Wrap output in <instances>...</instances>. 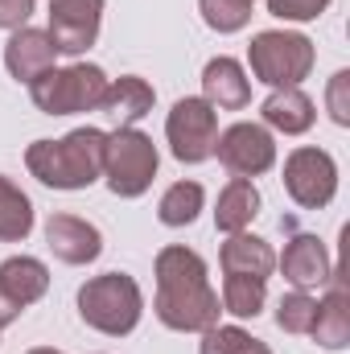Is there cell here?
<instances>
[{
    "label": "cell",
    "instance_id": "1",
    "mask_svg": "<svg viewBox=\"0 0 350 354\" xmlns=\"http://www.w3.org/2000/svg\"><path fill=\"white\" fill-rule=\"evenodd\" d=\"M153 276H157V301L153 313L165 330L177 334H202L210 326H219V292L210 288L206 276V260L185 248V243H169L157 252L153 260Z\"/></svg>",
    "mask_w": 350,
    "mask_h": 354
},
{
    "label": "cell",
    "instance_id": "2",
    "mask_svg": "<svg viewBox=\"0 0 350 354\" xmlns=\"http://www.w3.org/2000/svg\"><path fill=\"white\" fill-rule=\"evenodd\" d=\"M103 149L107 132L87 124L58 140H33L25 149V165L50 189H87L103 177Z\"/></svg>",
    "mask_w": 350,
    "mask_h": 354
},
{
    "label": "cell",
    "instance_id": "3",
    "mask_svg": "<svg viewBox=\"0 0 350 354\" xmlns=\"http://www.w3.org/2000/svg\"><path fill=\"white\" fill-rule=\"evenodd\" d=\"M79 317L95 334L107 338H124L140 326L145 317V292L128 272H103L91 276L79 288Z\"/></svg>",
    "mask_w": 350,
    "mask_h": 354
},
{
    "label": "cell",
    "instance_id": "4",
    "mask_svg": "<svg viewBox=\"0 0 350 354\" xmlns=\"http://www.w3.org/2000/svg\"><path fill=\"white\" fill-rule=\"evenodd\" d=\"M317 62V50L305 33L297 29H260L248 46V66L252 79L264 87H301V79H309Z\"/></svg>",
    "mask_w": 350,
    "mask_h": 354
},
{
    "label": "cell",
    "instance_id": "5",
    "mask_svg": "<svg viewBox=\"0 0 350 354\" xmlns=\"http://www.w3.org/2000/svg\"><path fill=\"white\" fill-rule=\"evenodd\" d=\"M107 71L95 62H75V66H54L42 79L29 83V99L42 115H79V111H99L107 95Z\"/></svg>",
    "mask_w": 350,
    "mask_h": 354
},
{
    "label": "cell",
    "instance_id": "6",
    "mask_svg": "<svg viewBox=\"0 0 350 354\" xmlns=\"http://www.w3.org/2000/svg\"><path fill=\"white\" fill-rule=\"evenodd\" d=\"M157 169H161V153H157V145L140 128H116V132H107L103 177H107V189L116 198H140L153 185Z\"/></svg>",
    "mask_w": 350,
    "mask_h": 354
},
{
    "label": "cell",
    "instance_id": "7",
    "mask_svg": "<svg viewBox=\"0 0 350 354\" xmlns=\"http://www.w3.org/2000/svg\"><path fill=\"white\" fill-rule=\"evenodd\" d=\"M165 140L181 165H202L214 157V140H219V111L202 99V95H185L177 99L174 111L165 115Z\"/></svg>",
    "mask_w": 350,
    "mask_h": 354
},
{
    "label": "cell",
    "instance_id": "8",
    "mask_svg": "<svg viewBox=\"0 0 350 354\" xmlns=\"http://www.w3.org/2000/svg\"><path fill=\"white\" fill-rule=\"evenodd\" d=\"M284 194L301 210H322L338 194V161L326 149L301 145L284 157Z\"/></svg>",
    "mask_w": 350,
    "mask_h": 354
},
{
    "label": "cell",
    "instance_id": "9",
    "mask_svg": "<svg viewBox=\"0 0 350 354\" xmlns=\"http://www.w3.org/2000/svg\"><path fill=\"white\" fill-rule=\"evenodd\" d=\"M214 153H219V165L231 177H260L276 165L272 128L252 124V120H239V124L223 128L219 140H214Z\"/></svg>",
    "mask_w": 350,
    "mask_h": 354
},
{
    "label": "cell",
    "instance_id": "10",
    "mask_svg": "<svg viewBox=\"0 0 350 354\" xmlns=\"http://www.w3.org/2000/svg\"><path fill=\"white\" fill-rule=\"evenodd\" d=\"M103 25V0H50V41L58 54H87L99 41Z\"/></svg>",
    "mask_w": 350,
    "mask_h": 354
},
{
    "label": "cell",
    "instance_id": "11",
    "mask_svg": "<svg viewBox=\"0 0 350 354\" xmlns=\"http://www.w3.org/2000/svg\"><path fill=\"white\" fill-rule=\"evenodd\" d=\"M46 248L54 252V260H62V264H71V268H83L103 256V235H99L95 223L62 210V214L46 218Z\"/></svg>",
    "mask_w": 350,
    "mask_h": 354
},
{
    "label": "cell",
    "instance_id": "12",
    "mask_svg": "<svg viewBox=\"0 0 350 354\" xmlns=\"http://www.w3.org/2000/svg\"><path fill=\"white\" fill-rule=\"evenodd\" d=\"M276 268H280L284 280H288L293 288H301V292L322 288V284H330V276H334V260H330L326 243H322L317 235H309V231H297V235L284 243V256H276Z\"/></svg>",
    "mask_w": 350,
    "mask_h": 354
},
{
    "label": "cell",
    "instance_id": "13",
    "mask_svg": "<svg viewBox=\"0 0 350 354\" xmlns=\"http://www.w3.org/2000/svg\"><path fill=\"white\" fill-rule=\"evenodd\" d=\"M54 58H58V50H54V41H50V33L46 29H29V25H21V29H12V37L4 41V71L17 79V83H33V79H42L46 71H54Z\"/></svg>",
    "mask_w": 350,
    "mask_h": 354
},
{
    "label": "cell",
    "instance_id": "14",
    "mask_svg": "<svg viewBox=\"0 0 350 354\" xmlns=\"http://www.w3.org/2000/svg\"><path fill=\"white\" fill-rule=\"evenodd\" d=\"M202 99L214 111H243L252 103V79L235 58H210L202 71Z\"/></svg>",
    "mask_w": 350,
    "mask_h": 354
},
{
    "label": "cell",
    "instance_id": "15",
    "mask_svg": "<svg viewBox=\"0 0 350 354\" xmlns=\"http://www.w3.org/2000/svg\"><path fill=\"white\" fill-rule=\"evenodd\" d=\"M153 103H157V91L149 87L140 75H120V79L107 83V95H103L99 111L111 115L120 128H136L153 111Z\"/></svg>",
    "mask_w": 350,
    "mask_h": 354
},
{
    "label": "cell",
    "instance_id": "16",
    "mask_svg": "<svg viewBox=\"0 0 350 354\" xmlns=\"http://www.w3.org/2000/svg\"><path fill=\"white\" fill-rule=\"evenodd\" d=\"M260 115H264V128H276L284 136H305L313 128V120H317V107L301 87H280L260 103Z\"/></svg>",
    "mask_w": 350,
    "mask_h": 354
},
{
    "label": "cell",
    "instance_id": "17",
    "mask_svg": "<svg viewBox=\"0 0 350 354\" xmlns=\"http://www.w3.org/2000/svg\"><path fill=\"white\" fill-rule=\"evenodd\" d=\"M309 338L326 351H347L350 346V305H347V288L338 280V268L330 276V292L326 301H317V317H313V330Z\"/></svg>",
    "mask_w": 350,
    "mask_h": 354
},
{
    "label": "cell",
    "instance_id": "18",
    "mask_svg": "<svg viewBox=\"0 0 350 354\" xmlns=\"http://www.w3.org/2000/svg\"><path fill=\"white\" fill-rule=\"evenodd\" d=\"M219 264H223V272H235V276L268 280L276 272V252L268 239L239 231V235H227V243L219 248Z\"/></svg>",
    "mask_w": 350,
    "mask_h": 354
},
{
    "label": "cell",
    "instance_id": "19",
    "mask_svg": "<svg viewBox=\"0 0 350 354\" xmlns=\"http://www.w3.org/2000/svg\"><path fill=\"white\" fill-rule=\"evenodd\" d=\"M50 288V268L37 256H8L0 264V292L8 301H17L21 309H29L33 301H42Z\"/></svg>",
    "mask_w": 350,
    "mask_h": 354
},
{
    "label": "cell",
    "instance_id": "20",
    "mask_svg": "<svg viewBox=\"0 0 350 354\" xmlns=\"http://www.w3.org/2000/svg\"><path fill=\"white\" fill-rule=\"evenodd\" d=\"M260 214V189L252 177H231L219 194V206H214V227L223 235H239L252 227V218Z\"/></svg>",
    "mask_w": 350,
    "mask_h": 354
},
{
    "label": "cell",
    "instance_id": "21",
    "mask_svg": "<svg viewBox=\"0 0 350 354\" xmlns=\"http://www.w3.org/2000/svg\"><path fill=\"white\" fill-rule=\"evenodd\" d=\"M33 231V202L29 194L0 174V243H25Z\"/></svg>",
    "mask_w": 350,
    "mask_h": 354
},
{
    "label": "cell",
    "instance_id": "22",
    "mask_svg": "<svg viewBox=\"0 0 350 354\" xmlns=\"http://www.w3.org/2000/svg\"><path fill=\"white\" fill-rule=\"evenodd\" d=\"M202 206H206V189L198 181H174L157 202V218L165 227H190L202 214Z\"/></svg>",
    "mask_w": 350,
    "mask_h": 354
},
{
    "label": "cell",
    "instance_id": "23",
    "mask_svg": "<svg viewBox=\"0 0 350 354\" xmlns=\"http://www.w3.org/2000/svg\"><path fill=\"white\" fill-rule=\"evenodd\" d=\"M223 313L231 317H260L264 301H268V280H256V276H235V272H223Z\"/></svg>",
    "mask_w": 350,
    "mask_h": 354
},
{
    "label": "cell",
    "instance_id": "24",
    "mask_svg": "<svg viewBox=\"0 0 350 354\" xmlns=\"http://www.w3.org/2000/svg\"><path fill=\"white\" fill-rule=\"evenodd\" d=\"M198 354H272V346L252 338L243 326H210V330H202Z\"/></svg>",
    "mask_w": 350,
    "mask_h": 354
},
{
    "label": "cell",
    "instance_id": "25",
    "mask_svg": "<svg viewBox=\"0 0 350 354\" xmlns=\"http://www.w3.org/2000/svg\"><path fill=\"white\" fill-rule=\"evenodd\" d=\"M198 12L214 33H239V29H248L256 0H198Z\"/></svg>",
    "mask_w": 350,
    "mask_h": 354
},
{
    "label": "cell",
    "instance_id": "26",
    "mask_svg": "<svg viewBox=\"0 0 350 354\" xmlns=\"http://www.w3.org/2000/svg\"><path fill=\"white\" fill-rule=\"evenodd\" d=\"M313 317H317V297H309L301 288L284 292L280 305H276V326L284 334H309L313 330Z\"/></svg>",
    "mask_w": 350,
    "mask_h": 354
},
{
    "label": "cell",
    "instance_id": "27",
    "mask_svg": "<svg viewBox=\"0 0 350 354\" xmlns=\"http://www.w3.org/2000/svg\"><path fill=\"white\" fill-rule=\"evenodd\" d=\"M334 0H268V12L276 21H293V25H305V21H317Z\"/></svg>",
    "mask_w": 350,
    "mask_h": 354
},
{
    "label": "cell",
    "instance_id": "28",
    "mask_svg": "<svg viewBox=\"0 0 350 354\" xmlns=\"http://www.w3.org/2000/svg\"><path fill=\"white\" fill-rule=\"evenodd\" d=\"M326 111L338 128H350V71H338L326 87Z\"/></svg>",
    "mask_w": 350,
    "mask_h": 354
},
{
    "label": "cell",
    "instance_id": "29",
    "mask_svg": "<svg viewBox=\"0 0 350 354\" xmlns=\"http://www.w3.org/2000/svg\"><path fill=\"white\" fill-rule=\"evenodd\" d=\"M37 0H0V29H21L29 25Z\"/></svg>",
    "mask_w": 350,
    "mask_h": 354
},
{
    "label": "cell",
    "instance_id": "30",
    "mask_svg": "<svg viewBox=\"0 0 350 354\" xmlns=\"http://www.w3.org/2000/svg\"><path fill=\"white\" fill-rule=\"evenodd\" d=\"M21 313H25V309H21L17 301H8V297L0 292V330H4V326H12V322H17Z\"/></svg>",
    "mask_w": 350,
    "mask_h": 354
},
{
    "label": "cell",
    "instance_id": "31",
    "mask_svg": "<svg viewBox=\"0 0 350 354\" xmlns=\"http://www.w3.org/2000/svg\"><path fill=\"white\" fill-rule=\"evenodd\" d=\"M25 354H62V351H54V346H33V351H25Z\"/></svg>",
    "mask_w": 350,
    "mask_h": 354
}]
</instances>
